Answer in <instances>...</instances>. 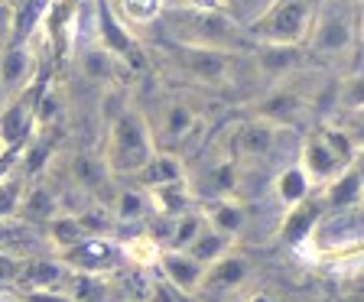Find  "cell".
<instances>
[{"label":"cell","instance_id":"33","mask_svg":"<svg viewBox=\"0 0 364 302\" xmlns=\"http://www.w3.org/2000/svg\"><path fill=\"white\" fill-rule=\"evenodd\" d=\"M23 192H26V182H23L20 173H10L0 179V221L20 218Z\"/></svg>","mask_w":364,"mask_h":302},{"label":"cell","instance_id":"14","mask_svg":"<svg viewBox=\"0 0 364 302\" xmlns=\"http://www.w3.org/2000/svg\"><path fill=\"white\" fill-rule=\"evenodd\" d=\"M23 95L26 91L14 95L0 111V146H23L36 130V111Z\"/></svg>","mask_w":364,"mask_h":302},{"label":"cell","instance_id":"41","mask_svg":"<svg viewBox=\"0 0 364 302\" xmlns=\"http://www.w3.org/2000/svg\"><path fill=\"white\" fill-rule=\"evenodd\" d=\"M361 33H364V23H361Z\"/></svg>","mask_w":364,"mask_h":302},{"label":"cell","instance_id":"17","mask_svg":"<svg viewBox=\"0 0 364 302\" xmlns=\"http://www.w3.org/2000/svg\"><path fill=\"white\" fill-rule=\"evenodd\" d=\"M322 198L332 212H345V208H361L364 205V179L355 173V166H348L345 173H338L332 182L322 185Z\"/></svg>","mask_w":364,"mask_h":302},{"label":"cell","instance_id":"12","mask_svg":"<svg viewBox=\"0 0 364 302\" xmlns=\"http://www.w3.org/2000/svg\"><path fill=\"white\" fill-rule=\"evenodd\" d=\"M250 280V264L244 254L237 250H228L221 260H215L212 266H205V276H202V293H237L244 289V283Z\"/></svg>","mask_w":364,"mask_h":302},{"label":"cell","instance_id":"27","mask_svg":"<svg viewBox=\"0 0 364 302\" xmlns=\"http://www.w3.org/2000/svg\"><path fill=\"white\" fill-rule=\"evenodd\" d=\"M78 65H82V75L91 78V82H111L121 62L114 59L105 45L98 43V39H91V45L82 53V62H78Z\"/></svg>","mask_w":364,"mask_h":302},{"label":"cell","instance_id":"23","mask_svg":"<svg viewBox=\"0 0 364 302\" xmlns=\"http://www.w3.org/2000/svg\"><path fill=\"white\" fill-rule=\"evenodd\" d=\"M59 215V198L53 192L46 189V185H30V189L23 192V202H20V218L23 221H33V225H49V221Z\"/></svg>","mask_w":364,"mask_h":302},{"label":"cell","instance_id":"3","mask_svg":"<svg viewBox=\"0 0 364 302\" xmlns=\"http://www.w3.org/2000/svg\"><path fill=\"white\" fill-rule=\"evenodd\" d=\"M355 153H358V146L348 136V130L322 127L303 140V146H299V163H296V166L306 173V179L312 182V189H322L326 182H332L335 176L351 166Z\"/></svg>","mask_w":364,"mask_h":302},{"label":"cell","instance_id":"16","mask_svg":"<svg viewBox=\"0 0 364 302\" xmlns=\"http://www.w3.org/2000/svg\"><path fill=\"white\" fill-rule=\"evenodd\" d=\"M140 185L146 192L150 189H159V185H173V182H186L189 173H186V163H182L179 153H169V150H156L153 159L146 163L140 173H136Z\"/></svg>","mask_w":364,"mask_h":302},{"label":"cell","instance_id":"13","mask_svg":"<svg viewBox=\"0 0 364 302\" xmlns=\"http://www.w3.org/2000/svg\"><path fill=\"white\" fill-rule=\"evenodd\" d=\"M159 273L169 286H176L182 296H196L202 293V276H205V266L198 260H192L186 250H163L159 254Z\"/></svg>","mask_w":364,"mask_h":302},{"label":"cell","instance_id":"32","mask_svg":"<svg viewBox=\"0 0 364 302\" xmlns=\"http://www.w3.org/2000/svg\"><path fill=\"white\" fill-rule=\"evenodd\" d=\"M72 176H75L78 185H85V189H105V182L111 173H107V163L101 156H75Z\"/></svg>","mask_w":364,"mask_h":302},{"label":"cell","instance_id":"9","mask_svg":"<svg viewBox=\"0 0 364 302\" xmlns=\"http://www.w3.org/2000/svg\"><path fill=\"white\" fill-rule=\"evenodd\" d=\"M176 62L182 72L198 85H225L231 78V53H218V49H196V45H176Z\"/></svg>","mask_w":364,"mask_h":302},{"label":"cell","instance_id":"40","mask_svg":"<svg viewBox=\"0 0 364 302\" xmlns=\"http://www.w3.org/2000/svg\"><path fill=\"white\" fill-rule=\"evenodd\" d=\"M341 4H351V7H364V0H341Z\"/></svg>","mask_w":364,"mask_h":302},{"label":"cell","instance_id":"8","mask_svg":"<svg viewBox=\"0 0 364 302\" xmlns=\"http://www.w3.org/2000/svg\"><path fill=\"white\" fill-rule=\"evenodd\" d=\"M46 250H53V244L39 225L23 218L0 221V257L14 260V264H26L33 257H43Z\"/></svg>","mask_w":364,"mask_h":302},{"label":"cell","instance_id":"21","mask_svg":"<svg viewBox=\"0 0 364 302\" xmlns=\"http://www.w3.org/2000/svg\"><path fill=\"white\" fill-rule=\"evenodd\" d=\"M299 65V45H267L257 43V68L260 75L280 82L287 78L293 68Z\"/></svg>","mask_w":364,"mask_h":302},{"label":"cell","instance_id":"6","mask_svg":"<svg viewBox=\"0 0 364 302\" xmlns=\"http://www.w3.org/2000/svg\"><path fill=\"white\" fill-rule=\"evenodd\" d=\"M150 121V117H146ZM198 127V114L192 104H186L182 98H169L159 104L156 111V121H150L153 130V140H156V150H169V153H179L182 144L196 134Z\"/></svg>","mask_w":364,"mask_h":302},{"label":"cell","instance_id":"28","mask_svg":"<svg viewBox=\"0 0 364 302\" xmlns=\"http://www.w3.org/2000/svg\"><path fill=\"white\" fill-rule=\"evenodd\" d=\"M46 234H49V244H53L55 254L72 247V244H78L82 237H91L78 215H55V218L46 225Z\"/></svg>","mask_w":364,"mask_h":302},{"label":"cell","instance_id":"37","mask_svg":"<svg viewBox=\"0 0 364 302\" xmlns=\"http://www.w3.org/2000/svg\"><path fill=\"white\" fill-rule=\"evenodd\" d=\"M244 302H280L273 293H264V289H257V293H250V296H244Z\"/></svg>","mask_w":364,"mask_h":302},{"label":"cell","instance_id":"11","mask_svg":"<svg viewBox=\"0 0 364 302\" xmlns=\"http://www.w3.org/2000/svg\"><path fill=\"white\" fill-rule=\"evenodd\" d=\"M75 273L68 270L59 257H33L20 266L16 283L23 286V293H65L72 286Z\"/></svg>","mask_w":364,"mask_h":302},{"label":"cell","instance_id":"31","mask_svg":"<svg viewBox=\"0 0 364 302\" xmlns=\"http://www.w3.org/2000/svg\"><path fill=\"white\" fill-rule=\"evenodd\" d=\"M205 227H208V221H205V215L196 212V208L179 215V218H176V227H173V241H169L166 250H186L198 234H202Z\"/></svg>","mask_w":364,"mask_h":302},{"label":"cell","instance_id":"26","mask_svg":"<svg viewBox=\"0 0 364 302\" xmlns=\"http://www.w3.org/2000/svg\"><path fill=\"white\" fill-rule=\"evenodd\" d=\"M316 221H318V205L303 202V205H296V208H289L287 221H283V227H280L283 241L306 244L309 234H312V227H316Z\"/></svg>","mask_w":364,"mask_h":302},{"label":"cell","instance_id":"4","mask_svg":"<svg viewBox=\"0 0 364 302\" xmlns=\"http://www.w3.org/2000/svg\"><path fill=\"white\" fill-rule=\"evenodd\" d=\"M318 0H277L254 26L250 39L267 45H303L309 39Z\"/></svg>","mask_w":364,"mask_h":302},{"label":"cell","instance_id":"25","mask_svg":"<svg viewBox=\"0 0 364 302\" xmlns=\"http://www.w3.org/2000/svg\"><path fill=\"white\" fill-rule=\"evenodd\" d=\"M228 250H235V241L225 234H218L215 227H205L202 234L196 237V241L186 247V254H189L192 260H198L202 266H212L215 260H221L228 254Z\"/></svg>","mask_w":364,"mask_h":302},{"label":"cell","instance_id":"20","mask_svg":"<svg viewBox=\"0 0 364 302\" xmlns=\"http://www.w3.org/2000/svg\"><path fill=\"white\" fill-rule=\"evenodd\" d=\"M150 212L153 215H163V218H179V215L192 212V195L189 182H173V185H159V189H150Z\"/></svg>","mask_w":364,"mask_h":302},{"label":"cell","instance_id":"10","mask_svg":"<svg viewBox=\"0 0 364 302\" xmlns=\"http://www.w3.org/2000/svg\"><path fill=\"white\" fill-rule=\"evenodd\" d=\"M277 136H280V127H273L264 117H250V121L235 124L231 130V156L241 163H257V159L270 156V150L277 146Z\"/></svg>","mask_w":364,"mask_h":302},{"label":"cell","instance_id":"1","mask_svg":"<svg viewBox=\"0 0 364 302\" xmlns=\"http://www.w3.org/2000/svg\"><path fill=\"white\" fill-rule=\"evenodd\" d=\"M173 36L176 45L218 49V53L237 55L250 33L221 7H182L173 10Z\"/></svg>","mask_w":364,"mask_h":302},{"label":"cell","instance_id":"39","mask_svg":"<svg viewBox=\"0 0 364 302\" xmlns=\"http://www.w3.org/2000/svg\"><path fill=\"white\" fill-rule=\"evenodd\" d=\"M4 104H7V88L0 85V111H4Z\"/></svg>","mask_w":364,"mask_h":302},{"label":"cell","instance_id":"24","mask_svg":"<svg viewBox=\"0 0 364 302\" xmlns=\"http://www.w3.org/2000/svg\"><path fill=\"white\" fill-rule=\"evenodd\" d=\"M163 0H114V16L127 26L130 33L153 26L163 16Z\"/></svg>","mask_w":364,"mask_h":302},{"label":"cell","instance_id":"22","mask_svg":"<svg viewBox=\"0 0 364 302\" xmlns=\"http://www.w3.org/2000/svg\"><path fill=\"white\" fill-rule=\"evenodd\" d=\"M273 192H277V198H280L283 208H296V205L309 202V195L316 189H312V182L306 179V173L299 166H287L283 173H277V179H273Z\"/></svg>","mask_w":364,"mask_h":302},{"label":"cell","instance_id":"42","mask_svg":"<svg viewBox=\"0 0 364 302\" xmlns=\"http://www.w3.org/2000/svg\"><path fill=\"white\" fill-rule=\"evenodd\" d=\"M127 302H134V299H127Z\"/></svg>","mask_w":364,"mask_h":302},{"label":"cell","instance_id":"36","mask_svg":"<svg viewBox=\"0 0 364 302\" xmlns=\"http://www.w3.org/2000/svg\"><path fill=\"white\" fill-rule=\"evenodd\" d=\"M26 302H72L65 293H26Z\"/></svg>","mask_w":364,"mask_h":302},{"label":"cell","instance_id":"30","mask_svg":"<svg viewBox=\"0 0 364 302\" xmlns=\"http://www.w3.org/2000/svg\"><path fill=\"white\" fill-rule=\"evenodd\" d=\"M114 205V218L117 221H140L146 212H150V195L144 189H124L117 192V198H111Z\"/></svg>","mask_w":364,"mask_h":302},{"label":"cell","instance_id":"29","mask_svg":"<svg viewBox=\"0 0 364 302\" xmlns=\"http://www.w3.org/2000/svg\"><path fill=\"white\" fill-rule=\"evenodd\" d=\"M121 254H124V260H130V264L136 266V270H153V266H159L163 247H159L150 234H136V237H130L127 244H121Z\"/></svg>","mask_w":364,"mask_h":302},{"label":"cell","instance_id":"5","mask_svg":"<svg viewBox=\"0 0 364 302\" xmlns=\"http://www.w3.org/2000/svg\"><path fill=\"white\" fill-rule=\"evenodd\" d=\"M358 7L341 0H318L316 20L309 30V45L318 55H345L358 43Z\"/></svg>","mask_w":364,"mask_h":302},{"label":"cell","instance_id":"19","mask_svg":"<svg viewBox=\"0 0 364 302\" xmlns=\"http://www.w3.org/2000/svg\"><path fill=\"white\" fill-rule=\"evenodd\" d=\"M33 65H36V55H33L30 45H14V49L4 53V59H0V85L7 91L20 95L33 78Z\"/></svg>","mask_w":364,"mask_h":302},{"label":"cell","instance_id":"2","mask_svg":"<svg viewBox=\"0 0 364 302\" xmlns=\"http://www.w3.org/2000/svg\"><path fill=\"white\" fill-rule=\"evenodd\" d=\"M156 153L150 121L140 107H124L107 127V146L105 163L111 176H136Z\"/></svg>","mask_w":364,"mask_h":302},{"label":"cell","instance_id":"35","mask_svg":"<svg viewBox=\"0 0 364 302\" xmlns=\"http://www.w3.org/2000/svg\"><path fill=\"white\" fill-rule=\"evenodd\" d=\"M338 107L351 114H364V72H351L338 85Z\"/></svg>","mask_w":364,"mask_h":302},{"label":"cell","instance_id":"18","mask_svg":"<svg viewBox=\"0 0 364 302\" xmlns=\"http://www.w3.org/2000/svg\"><path fill=\"white\" fill-rule=\"evenodd\" d=\"M306 111V101L303 95H296V91H273V95H267L264 101H260L257 107V117H264V121H270L273 127H289V124L299 121V114Z\"/></svg>","mask_w":364,"mask_h":302},{"label":"cell","instance_id":"7","mask_svg":"<svg viewBox=\"0 0 364 302\" xmlns=\"http://www.w3.org/2000/svg\"><path fill=\"white\" fill-rule=\"evenodd\" d=\"M55 257H59L72 273L105 276V273H111L114 266L121 264L124 254H121V244L107 241V237H101V234H91V237H82L78 244H72V247L59 250Z\"/></svg>","mask_w":364,"mask_h":302},{"label":"cell","instance_id":"15","mask_svg":"<svg viewBox=\"0 0 364 302\" xmlns=\"http://www.w3.org/2000/svg\"><path fill=\"white\" fill-rule=\"evenodd\" d=\"M205 221H208V227H215L218 234L231 237V241H237V234L244 231V225H247V208H244V202L237 195H225V198H215V202H208L202 208Z\"/></svg>","mask_w":364,"mask_h":302},{"label":"cell","instance_id":"34","mask_svg":"<svg viewBox=\"0 0 364 302\" xmlns=\"http://www.w3.org/2000/svg\"><path fill=\"white\" fill-rule=\"evenodd\" d=\"M273 4H277V0H218V7L228 10V14L241 23L244 30H250V26H254Z\"/></svg>","mask_w":364,"mask_h":302},{"label":"cell","instance_id":"38","mask_svg":"<svg viewBox=\"0 0 364 302\" xmlns=\"http://www.w3.org/2000/svg\"><path fill=\"white\" fill-rule=\"evenodd\" d=\"M348 136L355 140V146H364V124H358V127H348Z\"/></svg>","mask_w":364,"mask_h":302}]
</instances>
